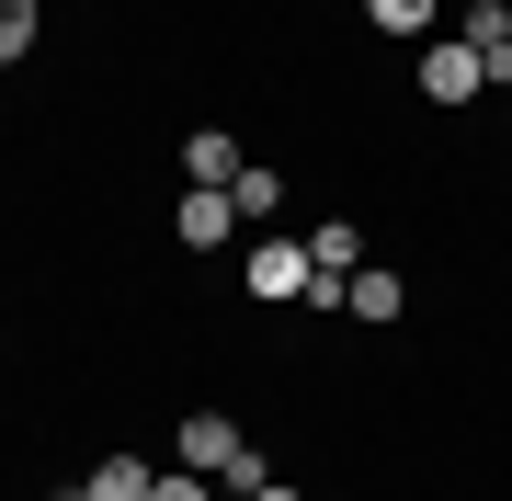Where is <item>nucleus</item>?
<instances>
[{"label":"nucleus","instance_id":"f257e3e1","mask_svg":"<svg viewBox=\"0 0 512 501\" xmlns=\"http://www.w3.org/2000/svg\"><path fill=\"white\" fill-rule=\"evenodd\" d=\"M365 274V228L353 217H330V228H308V308H342V285Z\"/></svg>","mask_w":512,"mask_h":501},{"label":"nucleus","instance_id":"f03ea898","mask_svg":"<svg viewBox=\"0 0 512 501\" xmlns=\"http://www.w3.org/2000/svg\"><path fill=\"white\" fill-rule=\"evenodd\" d=\"M421 92H433V103H478V92H490L478 46L467 35H433V46H421Z\"/></svg>","mask_w":512,"mask_h":501},{"label":"nucleus","instance_id":"7ed1b4c3","mask_svg":"<svg viewBox=\"0 0 512 501\" xmlns=\"http://www.w3.org/2000/svg\"><path fill=\"white\" fill-rule=\"evenodd\" d=\"M251 297H274V308L308 297V240H262L251 251Z\"/></svg>","mask_w":512,"mask_h":501},{"label":"nucleus","instance_id":"20e7f679","mask_svg":"<svg viewBox=\"0 0 512 501\" xmlns=\"http://www.w3.org/2000/svg\"><path fill=\"white\" fill-rule=\"evenodd\" d=\"M467 46H478V69L512 92V0H467Z\"/></svg>","mask_w":512,"mask_h":501},{"label":"nucleus","instance_id":"39448f33","mask_svg":"<svg viewBox=\"0 0 512 501\" xmlns=\"http://www.w3.org/2000/svg\"><path fill=\"white\" fill-rule=\"evenodd\" d=\"M171 228H183V240H194V251H217V240H228V228H239V205H228L217 183H194L183 205H171Z\"/></svg>","mask_w":512,"mask_h":501},{"label":"nucleus","instance_id":"423d86ee","mask_svg":"<svg viewBox=\"0 0 512 501\" xmlns=\"http://www.w3.org/2000/svg\"><path fill=\"white\" fill-rule=\"evenodd\" d=\"M183 183H217V194H228V183H239V137L194 126V137H183Z\"/></svg>","mask_w":512,"mask_h":501},{"label":"nucleus","instance_id":"0eeeda50","mask_svg":"<svg viewBox=\"0 0 512 501\" xmlns=\"http://www.w3.org/2000/svg\"><path fill=\"white\" fill-rule=\"evenodd\" d=\"M148 490H160L148 456H103V467H92V501H148Z\"/></svg>","mask_w":512,"mask_h":501},{"label":"nucleus","instance_id":"6e6552de","mask_svg":"<svg viewBox=\"0 0 512 501\" xmlns=\"http://www.w3.org/2000/svg\"><path fill=\"white\" fill-rule=\"evenodd\" d=\"M342 308H353V319H399L410 297H399V274H376V262H365V274L342 285Z\"/></svg>","mask_w":512,"mask_h":501},{"label":"nucleus","instance_id":"1a4fd4ad","mask_svg":"<svg viewBox=\"0 0 512 501\" xmlns=\"http://www.w3.org/2000/svg\"><path fill=\"white\" fill-rule=\"evenodd\" d=\"M365 23H376V35H421V46H433V0H365Z\"/></svg>","mask_w":512,"mask_h":501},{"label":"nucleus","instance_id":"9d476101","mask_svg":"<svg viewBox=\"0 0 512 501\" xmlns=\"http://www.w3.org/2000/svg\"><path fill=\"white\" fill-rule=\"evenodd\" d=\"M228 205H239V217H274V205H285V183H274V171H262V160H239V183H228Z\"/></svg>","mask_w":512,"mask_h":501},{"label":"nucleus","instance_id":"9b49d317","mask_svg":"<svg viewBox=\"0 0 512 501\" xmlns=\"http://www.w3.org/2000/svg\"><path fill=\"white\" fill-rule=\"evenodd\" d=\"M35 46V0H0V57H23Z\"/></svg>","mask_w":512,"mask_h":501},{"label":"nucleus","instance_id":"f8f14e48","mask_svg":"<svg viewBox=\"0 0 512 501\" xmlns=\"http://www.w3.org/2000/svg\"><path fill=\"white\" fill-rule=\"evenodd\" d=\"M148 501H217V479H194V467H171V479L148 490Z\"/></svg>","mask_w":512,"mask_h":501},{"label":"nucleus","instance_id":"ddd939ff","mask_svg":"<svg viewBox=\"0 0 512 501\" xmlns=\"http://www.w3.org/2000/svg\"><path fill=\"white\" fill-rule=\"evenodd\" d=\"M251 501H296V490H285V479H274V490H251Z\"/></svg>","mask_w":512,"mask_h":501},{"label":"nucleus","instance_id":"4468645a","mask_svg":"<svg viewBox=\"0 0 512 501\" xmlns=\"http://www.w3.org/2000/svg\"><path fill=\"white\" fill-rule=\"evenodd\" d=\"M57 501H92V479H80V490H57Z\"/></svg>","mask_w":512,"mask_h":501}]
</instances>
